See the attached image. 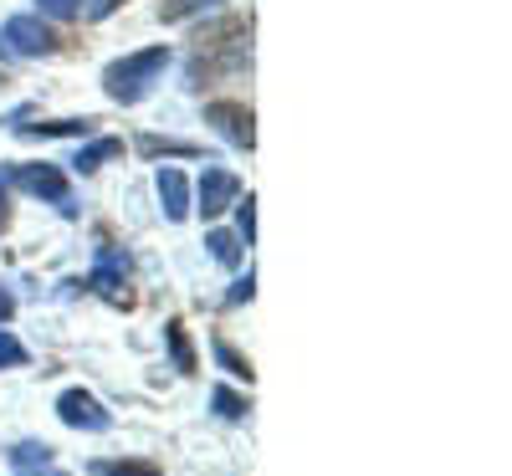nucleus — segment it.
<instances>
[{
	"instance_id": "nucleus-1",
	"label": "nucleus",
	"mask_w": 512,
	"mask_h": 476,
	"mask_svg": "<svg viewBox=\"0 0 512 476\" xmlns=\"http://www.w3.org/2000/svg\"><path fill=\"white\" fill-rule=\"evenodd\" d=\"M169 67V47H149V52H134V57H123L103 72V88L113 103H139L149 88H154V77Z\"/></svg>"
},
{
	"instance_id": "nucleus-2",
	"label": "nucleus",
	"mask_w": 512,
	"mask_h": 476,
	"mask_svg": "<svg viewBox=\"0 0 512 476\" xmlns=\"http://www.w3.org/2000/svg\"><path fill=\"white\" fill-rule=\"evenodd\" d=\"M6 41H11L21 57H47V52L57 47V36L41 26L36 16H11V21H6Z\"/></svg>"
},
{
	"instance_id": "nucleus-3",
	"label": "nucleus",
	"mask_w": 512,
	"mask_h": 476,
	"mask_svg": "<svg viewBox=\"0 0 512 476\" xmlns=\"http://www.w3.org/2000/svg\"><path fill=\"white\" fill-rule=\"evenodd\" d=\"M205 123H216L221 134H226L231 144H241V149H251V144H256L251 108H241V103H210V108H205Z\"/></svg>"
},
{
	"instance_id": "nucleus-4",
	"label": "nucleus",
	"mask_w": 512,
	"mask_h": 476,
	"mask_svg": "<svg viewBox=\"0 0 512 476\" xmlns=\"http://www.w3.org/2000/svg\"><path fill=\"white\" fill-rule=\"evenodd\" d=\"M16 185L31 190V195H47V200H57V205L72 210L67 180H62V169H52V164H21V169H16Z\"/></svg>"
},
{
	"instance_id": "nucleus-5",
	"label": "nucleus",
	"mask_w": 512,
	"mask_h": 476,
	"mask_svg": "<svg viewBox=\"0 0 512 476\" xmlns=\"http://www.w3.org/2000/svg\"><path fill=\"white\" fill-rule=\"evenodd\" d=\"M236 195H241V185H236L231 169H205V175H200V215H205V221H210V215H221L226 205H236Z\"/></svg>"
},
{
	"instance_id": "nucleus-6",
	"label": "nucleus",
	"mask_w": 512,
	"mask_h": 476,
	"mask_svg": "<svg viewBox=\"0 0 512 476\" xmlns=\"http://www.w3.org/2000/svg\"><path fill=\"white\" fill-rule=\"evenodd\" d=\"M57 415L67 425H77V430H108V415L98 410L93 395H82V389H67V395L57 400Z\"/></svg>"
},
{
	"instance_id": "nucleus-7",
	"label": "nucleus",
	"mask_w": 512,
	"mask_h": 476,
	"mask_svg": "<svg viewBox=\"0 0 512 476\" xmlns=\"http://www.w3.org/2000/svg\"><path fill=\"white\" fill-rule=\"evenodd\" d=\"M159 200H164V215L169 221H185V210H190V185L180 169H159Z\"/></svg>"
},
{
	"instance_id": "nucleus-8",
	"label": "nucleus",
	"mask_w": 512,
	"mask_h": 476,
	"mask_svg": "<svg viewBox=\"0 0 512 476\" xmlns=\"http://www.w3.org/2000/svg\"><path fill=\"white\" fill-rule=\"evenodd\" d=\"M26 139H88L93 118H62V123H21Z\"/></svg>"
},
{
	"instance_id": "nucleus-9",
	"label": "nucleus",
	"mask_w": 512,
	"mask_h": 476,
	"mask_svg": "<svg viewBox=\"0 0 512 476\" xmlns=\"http://www.w3.org/2000/svg\"><path fill=\"white\" fill-rule=\"evenodd\" d=\"M11 466H16L21 476L47 471V466H52V446H36V441H26V446H16V451H11Z\"/></svg>"
},
{
	"instance_id": "nucleus-10",
	"label": "nucleus",
	"mask_w": 512,
	"mask_h": 476,
	"mask_svg": "<svg viewBox=\"0 0 512 476\" xmlns=\"http://www.w3.org/2000/svg\"><path fill=\"white\" fill-rule=\"evenodd\" d=\"M113 154H123V144H118V139H98L93 149H82V154H77L72 164L82 169V175H93V169H98L103 159H113Z\"/></svg>"
},
{
	"instance_id": "nucleus-11",
	"label": "nucleus",
	"mask_w": 512,
	"mask_h": 476,
	"mask_svg": "<svg viewBox=\"0 0 512 476\" xmlns=\"http://www.w3.org/2000/svg\"><path fill=\"white\" fill-rule=\"evenodd\" d=\"M139 149H144L149 159H154V154H180V159H195V144H180V139H154V134H149V139H139Z\"/></svg>"
},
{
	"instance_id": "nucleus-12",
	"label": "nucleus",
	"mask_w": 512,
	"mask_h": 476,
	"mask_svg": "<svg viewBox=\"0 0 512 476\" xmlns=\"http://www.w3.org/2000/svg\"><path fill=\"white\" fill-rule=\"evenodd\" d=\"M169 349H175V364L180 369H195V354H190V338H185V323H169Z\"/></svg>"
},
{
	"instance_id": "nucleus-13",
	"label": "nucleus",
	"mask_w": 512,
	"mask_h": 476,
	"mask_svg": "<svg viewBox=\"0 0 512 476\" xmlns=\"http://www.w3.org/2000/svg\"><path fill=\"white\" fill-rule=\"evenodd\" d=\"M205 246H210V256H216V262H226V267H236V262H241V246H236V236H226V231H216Z\"/></svg>"
},
{
	"instance_id": "nucleus-14",
	"label": "nucleus",
	"mask_w": 512,
	"mask_h": 476,
	"mask_svg": "<svg viewBox=\"0 0 512 476\" xmlns=\"http://www.w3.org/2000/svg\"><path fill=\"white\" fill-rule=\"evenodd\" d=\"M221 0H180V6H164L159 16L164 21H185V16H200V11H216Z\"/></svg>"
},
{
	"instance_id": "nucleus-15",
	"label": "nucleus",
	"mask_w": 512,
	"mask_h": 476,
	"mask_svg": "<svg viewBox=\"0 0 512 476\" xmlns=\"http://www.w3.org/2000/svg\"><path fill=\"white\" fill-rule=\"evenodd\" d=\"M216 359H221V364H226V369H231L236 379H251V364H246V359H241V354L231 349V343H216Z\"/></svg>"
},
{
	"instance_id": "nucleus-16",
	"label": "nucleus",
	"mask_w": 512,
	"mask_h": 476,
	"mask_svg": "<svg viewBox=\"0 0 512 476\" xmlns=\"http://www.w3.org/2000/svg\"><path fill=\"white\" fill-rule=\"evenodd\" d=\"M103 476H159L149 461H113V466H98Z\"/></svg>"
},
{
	"instance_id": "nucleus-17",
	"label": "nucleus",
	"mask_w": 512,
	"mask_h": 476,
	"mask_svg": "<svg viewBox=\"0 0 512 476\" xmlns=\"http://www.w3.org/2000/svg\"><path fill=\"white\" fill-rule=\"evenodd\" d=\"M36 6H41V11H47L52 21H72V16L82 11V0H36Z\"/></svg>"
},
{
	"instance_id": "nucleus-18",
	"label": "nucleus",
	"mask_w": 512,
	"mask_h": 476,
	"mask_svg": "<svg viewBox=\"0 0 512 476\" xmlns=\"http://www.w3.org/2000/svg\"><path fill=\"white\" fill-rule=\"evenodd\" d=\"M216 410H221L226 420H241V415H246V405L231 395V389H216Z\"/></svg>"
},
{
	"instance_id": "nucleus-19",
	"label": "nucleus",
	"mask_w": 512,
	"mask_h": 476,
	"mask_svg": "<svg viewBox=\"0 0 512 476\" xmlns=\"http://www.w3.org/2000/svg\"><path fill=\"white\" fill-rule=\"evenodd\" d=\"M21 359H26V349H21L11 333H0V364H21Z\"/></svg>"
},
{
	"instance_id": "nucleus-20",
	"label": "nucleus",
	"mask_w": 512,
	"mask_h": 476,
	"mask_svg": "<svg viewBox=\"0 0 512 476\" xmlns=\"http://www.w3.org/2000/svg\"><path fill=\"white\" fill-rule=\"evenodd\" d=\"M241 205V236H246V246H251V231H256V210H251V195L246 200H236Z\"/></svg>"
},
{
	"instance_id": "nucleus-21",
	"label": "nucleus",
	"mask_w": 512,
	"mask_h": 476,
	"mask_svg": "<svg viewBox=\"0 0 512 476\" xmlns=\"http://www.w3.org/2000/svg\"><path fill=\"white\" fill-rule=\"evenodd\" d=\"M113 6H118V0H93V11H88V16H93V21H103Z\"/></svg>"
},
{
	"instance_id": "nucleus-22",
	"label": "nucleus",
	"mask_w": 512,
	"mask_h": 476,
	"mask_svg": "<svg viewBox=\"0 0 512 476\" xmlns=\"http://www.w3.org/2000/svg\"><path fill=\"white\" fill-rule=\"evenodd\" d=\"M11 313H16V302H11V292H0V323H6Z\"/></svg>"
},
{
	"instance_id": "nucleus-23",
	"label": "nucleus",
	"mask_w": 512,
	"mask_h": 476,
	"mask_svg": "<svg viewBox=\"0 0 512 476\" xmlns=\"http://www.w3.org/2000/svg\"><path fill=\"white\" fill-rule=\"evenodd\" d=\"M0 226H6V185H0Z\"/></svg>"
}]
</instances>
